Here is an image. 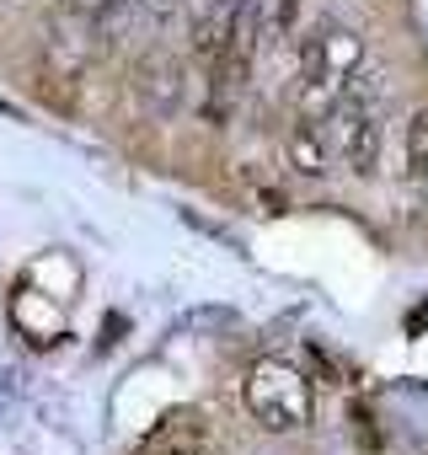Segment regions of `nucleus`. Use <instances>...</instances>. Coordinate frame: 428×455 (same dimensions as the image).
Instances as JSON below:
<instances>
[{
  "label": "nucleus",
  "mask_w": 428,
  "mask_h": 455,
  "mask_svg": "<svg viewBox=\"0 0 428 455\" xmlns=\"http://www.w3.org/2000/svg\"><path fill=\"white\" fill-rule=\"evenodd\" d=\"M295 60H300V92H295V108L300 118L311 124H327V113L343 102L348 81L364 70V38L332 17L311 22L300 38H295Z\"/></svg>",
  "instance_id": "obj_1"
},
{
  "label": "nucleus",
  "mask_w": 428,
  "mask_h": 455,
  "mask_svg": "<svg viewBox=\"0 0 428 455\" xmlns=\"http://www.w3.org/2000/svg\"><path fill=\"white\" fill-rule=\"evenodd\" d=\"M231 17H236V0H193V6H187V49L203 65H214V54L226 49Z\"/></svg>",
  "instance_id": "obj_5"
},
{
  "label": "nucleus",
  "mask_w": 428,
  "mask_h": 455,
  "mask_svg": "<svg viewBox=\"0 0 428 455\" xmlns=\"http://www.w3.org/2000/svg\"><path fill=\"white\" fill-rule=\"evenodd\" d=\"M300 6H305V0H279V6H273V33H279V38H289V33H295Z\"/></svg>",
  "instance_id": "obj_9"
},
{
  "label": "nucleus",
  "mask_w": 428,
  "mask_h": 455,
  "mask_svg": "<svg viewBox=\"0 0 428 455\" xmlns=\"http://www.w3.org/2000/svg\"><path fill=\"white\" fill-rule=\"evenodd\" d=\"M242 402L252 412V423H263L268 434H295L316 418V391L311 380L284 364V359H258L242 380Z\"/></svg>",
  "instance_id": "obj_2"
},
{
  "label": "nucleus",
  "mask_w": 428,
  "mask_h": 455,
  "mask_svg": "<svg viewBox=\"0 0 428 455\" xmlns=\"http://www.w3.org/2000/svg\"><path fill=\"white\" fill-rule=\"evenodd\" d=\"M134 86L139 92H150V86H161V97H166V108L177 102V92H182V81H177V65L166 60V54H155V60H145L139 70H134Z\"/></svg>",
  "instance_id": "obj_7"
},
{
  "label": "nucleus",
  "mask_w": 428,
  "mask_h": 455,
  "mask_svg": "<svg viewBox=\"0 0 428 455\" xmlns=\"http://www.w3.org/2000/svg\"><path fill=\"white\" fill-rule=\"evenodd\" d=\"M91 6H97V33H102V38H118L145 0H91Z\"/></svg>",
  "instance_id": "obj_8"
},
{
  "label": "nucleus",
  "mask_w": 428,
  "mask_h": 455,
  "mask_svg": "<svg viewBox=\"0 0 428 455\" xmlns=\"http://www.w3.org/2000/svg\"><path fill=\"white\" fill-rule=\"evenodd\" d=\"M332 140H327V129L321 124H311V118H300L289 134H284V166L295 172V177H305V182H321L327 172H332Z\"/></svg>",
  "instance_id": "obj_4"
},
{
  "label": "nucleus",
  "mask_w": 428,
  "mask_h": 455,
  "mask_svg": "<svg viewBox=\"0 0 428 455\" xmlns=\"http://www.w3.org/2000/svg\"><path fill=\"white\" fill-rule=\"evenodd\" d=\"M401 172L407 182H428V108H417L407 118V134H401Z\"/></svg>",
  "instance_id": "obj_6"
},
{
  "label": "nucleus",
  "mask_w": 428,
  "mask_h": 455,
  "mask_svg": "<svg viewBox=\"0 0 428 455\" xmlns=\"http://www.w3.org/2000/svg\"><path fill=\"white\" fill-rule=\"evenodd\" d=\"M139 455H214V439H209L203 418L171 412V418H161V423L139 439Z\"/></svg>",
  "instance_id": "obj_3"
}]
</instances>
